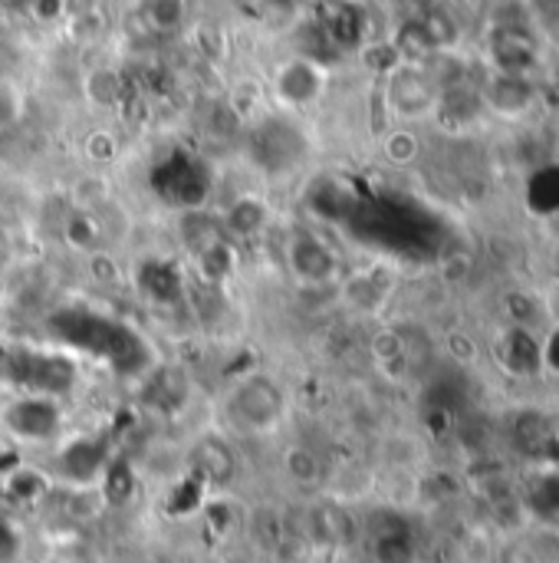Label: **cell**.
<instances>
[{
	"label": "cell",
	"mask_w": 559,
	"mask_h": 563,
	"mask_svg": "<svg viewBox=\"0 0 559 563\" xmlns=\"http://www.w3.org/2000/svg\"><path fill=\"white\" fill-rule=\"evenodd\" d=\"M227 416L241 432L264 435L283 419V393L270 376H247L231 389Z\"/></svg>",
	"instance_id": "6da1fadb"
},
{
	"label": "cell",
	"mask_w": 559,
	"mask_h": 563,
	"mask_svg": "<svg viewBox=\"0 0 559 563\" xmlns=\"http://www.w3.org/2000/svg\"><path fill=\"white\" fill-rule=\"evenodd\" d=\"M0 426L16 442L46 445V442H56L63 432V409L53 396L23 393L7 402V409L0 412Z\"/></svg>",
	"instance_id": "7a4b0ae2"
},
{
	"label": "cell",
	"mask_w": 559,
	"mask_h": 563,
	"mask_svg": "<svg viewBox=\"0 0 559 563\" xmlns=\"http://www.w3.org/2000/svg\"><path fill=\"white\" fill-rule=\"evenodd\" d=\"M438 79L415 59H402L385 82V99L395 115L402 119H425L438 112Z\"/></svg>",
	"instance_id": "3957f363"
},
{
	"label": "cell",
	"mask_w": 559,
	"mask_h": 563,
	"mask_svg": "<svg viewBox=\"0 0 559 563\" xmlns=\"http://www.w3.org/2000/svg\"><path fill=\"white\" fill-rule=\"evenodd\" d=\"M109 462H112L109 435H82V439H72V442L59 445V452L53 459V472L63 482L86 488V485L102 482Z\"/></svg>",
	"instance_id": "277c9868"
},
{
	"label": "cell",
	"mask_w": 559,
	"mask_h": 563,
	"mask_svg": "<svg viewBox=\"0 0 559 563\" xmlns=\"http://www.w3.org/2000/svg\"><path fill=\"white\" fill-rule=\"evenodd\" d=\"M155 191L171 201V208H201V201L208 198V175L201 168V162H194L191 155H171L155 168Z\"/></svg>",
	"instance_id": "5b68a950"
},
{
	"label": "cell",
	"mask_w": 559,
	"mask_h": 563,
	"mask_svg": "<svg viewBox=\"0 0 559 563\" xmlns=\"http://www.w3.org/2000/svg\"><path fill=\"white\" fill-rule=\"evenodd\" d=\"M481 99H484V109H491V112H497L504 119H517V115H527L537 106L540 89H537L534 76L494 69L488 76V82L481 86Z\"/></svg>",
	"instance_id": "8992f818"
},
{
	"label": "cell",
	"mask_w": 559,
	"mask_h": 563,
	"mask_svg": "<svg viewBox=\"0 0 559 563\" xmlns=\"http://www.w3.org/2000/svg\"><path fill=\"white\" fill-rule=\"evenodd\" d=\"M287 264H290L293 277L306 287H323L336 274V254L329 251V244L323 238H316L310 231H297L290 238Z\"/></svg>",
	"instance_id": "52a82bcc"
},
{
	"label": "cell",
	"mask_w": 559,
	"mask_h": 563,
	"mask_svg": "<svg viewBox=\"0 0 559 563\" xmlns=\"http://www.w3.org/2000/svg\"><path fill=\"white\" fill-rule=\"evenodd\" d=\"M277 96L293 106V109H303L310 102H316L323 96V86H326V73L316 59H306V56H297L290 63H283L277 69Z\"/></svg>",
	"instance_id": "ba28073f"
},
{
	"label": "cell",
	"mask_w": 559,
	"mask_h": 563,
	"mask_svg": "<svg viewBox=\"0 0 559 563\" xmlns=\"http://www.w3.org/2000/svg\"><path fill=\"white\" fill-rule=\"evenodd\" d=\"M234 475H237V455L221 435H204L194 442L191 478H198L201 485H211V488H224L234 482Z\"/></svg>",
	"instance_id": "9c48e42d"
},
{
	"label": "cell",
	"mask_w": 559,
	"mask_h": 563,
	"mask_svg": "<svg viewBox=\"0 0 559 563\" xmlns=\"http://www.w3.org/2000/svg\"><path fill=\"white\" fill-rule=\"evenodd\" d=\"M491 53H494V69H501V73H524V76H530V69L540 63L534 36L527 30H521V26L497 30L494 40H491Z\"/></svg>",
	"instance_id": "30bf717a"
},
{
	"label": "cell",
	"mask_w": 559,
	"mask_h": 563,
	"mask_svg": "<svg viewBox=\"0 0 559 563\" xmlns=\"http://www.w3.org/2000/svg\"><path fill=\"white\" fill-rule=\"evenodd\" d=\"M142 290L152 294L155 300H165V303H175L181 297V277L171 264H161V261H148L142 267Z\"/></svg>",
	"instance_id": "8fae6325"
},
{
	"label": "cell",
	"mask_w": 559,
	"mask_h": 563,
	"mask_svg": "<svg viewBox=\"0 0 559 563\" xmlns=\"http://www.w3.org/2000/svg\"><path fill=\"white\" fill-rule=\"evenodd\" d=\"M326 36L336 46H356L362 40V13L353 3H339L326 20Z\"/></svg>",
	"instance_id": "7c38bea8"
},
{
	"label": "cell",
	"mask_w": 559,
	"mask_h": 563,
	"mask_svg": "<svg viewBox=\"0 0 559 563\" xmlns=\"http://www.w3.org/2000/svg\"><path fill=\"white\" fill-rule=\"evenodd\" d=\"M224 224H227L231 234L250 238V234H257V231L267 224V208H264L257 198H244V201H237V205L227 211Z\"/></svg>",
	"instance_id": "4fadbf2b"
},
{
	"label": "cell",
	"mask_w": 559,
	"mask_h": 563,
	"mask_svg": "<svg viewBox=\"0 0 559 563\" xmlns=\"http://www.w3.org/2000/svg\"><path fill=\"white\" fill-rule=\"evenodd\" d=\"M102 488H105V498L112 505H125L132 495H135V475L125 462H109L105 475H102Z\"/></svg>",
	"instance_id": "5bb4252c"
},
{
	"label": "cell",
	"mask_w": 559,
	"mask_h": 563,
	"mask_svg": "<svg viewBox=\"0 0 559 563\" xmlns=\"http://www.w3.org/2000/svg\"><path fill=\"white\" fill-rule=\"evenodd\" d=\"M418 152H422V145H418V135H415L412 129H399V132H392V135H389V142H385V155H389L395 165H409V162H415V158H418Z\"/></svg>",
	"instance_id": "9a60e30c"
},
{
	"label": "cell",
	"mask_w": 559,
	"mask_h": 563,
	"mask_svg": "<svg viewBox=\"0 0 559 563\" xmlns=\"http://www.w3.org/2000/svg\"><path fill=\"white\" fill-rule=\"evenodd\" d=\"M7 492H10V498H16V501H33V498L43 492V478H40L36 472L20 468V472H13V475L7 478Z\"/></svg>",
	"instance_id": "2e32d148"
},
{
	"label": "cell",
	"mask_w": 559,
	"mask_h": 563,
	"mask_svg": "<svg viewBox=\"0 0 559 563\" xmlns=\"http://www.w3.org/2000/svg\"><path fill=\"white\" fill-rule=\"evenodd\" d=\"M148 13L155 26H175L181 20V0H152Z\"/></svg>",
	"instance_id": "e0dca14e"
},
{
	"label": "cell",
	"mask_w": 559,
	"mask_h": 563,
	"mask_svg": "<svg viewBox=\"0 0 559 563\" xmlns=\"http://www.w3.org/2000/svg\"><path fill=\"white\" fill-rule=\"evenodd\" d=\"M20 554V538L7 518H0V563H13Z\"/></svg>",
	"instance_id": "ac0fdd59"
},
{
	"label": "cell",
	"mask_w": 559,
	"mask_h": 563,
	"mask_svg": "<svg viewBox=\"0 0 559 563\" xmlns=\"http://www.w3.org/2000/svg\"><path fill=\"white\" fill-rule=\"evenodd\" d=\"M10 119V112H7V96H3V89H0V125Z\"/></svg>",
	"instance_id": "d6986e66"
}]
</instances>
